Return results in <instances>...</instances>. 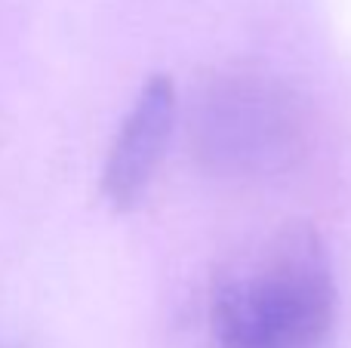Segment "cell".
<instances>
[{
  "label": "cell",
  "mask_w": 351,
  "mask_h": 348,
  "mask_svg": "<svg viewBox=\"0 0 351 348\" xmlns=\"http://www.w3.org/2000/svg\"><path fill=\"white\" fill-rule=\"evenodd\" d=\"M333 324V265L321 234L302 222L237 256L213 284L216 348H327Z\"/></svg>",
  "instance_id": "6da1fadb"
},
{
  "label": "cell",
  "mask_w": 351,
  "mask_h": 348,
  "mask_svg": "<svg viewBox=\"0 0 351 348\" xmlns=\"http://www.w3.org/2000/svg\"><path fill=\"white\" fill-rule=\"evenodd\" d=\"M188 133L206 170L262 176L287 170L302 154L305 121L284 84L253 71H225L194 90Z\"/></svg>",
  "instance_id": "7a4b0ae2"
},
{
  "label": "cell",
  "mask_w": 351,
  "mask_h": 348,
  "mask_svg": "<svg viewBox=\"0 0 351 348\" xmlns=\"http://www.w3.org/2000/svg\"><path fill=\"white\" fill-rule=\"evenodd\" d=\"M176 111L179 102L173 80L167 74H152L123 117L102 170V195L114 210H133L152 188L170 145Z\"/></svg>",
  "instance_id": "3957f363"
}]
</instances>
